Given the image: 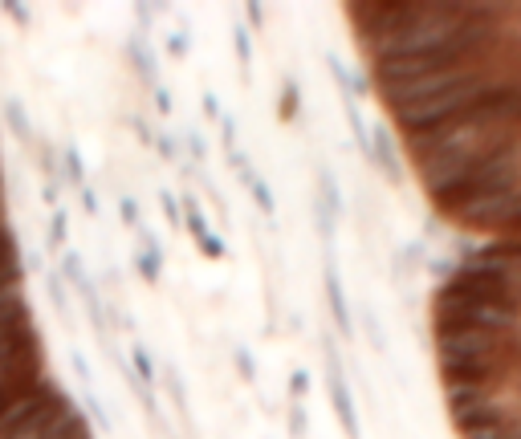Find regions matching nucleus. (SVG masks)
<instances>
[{"label": "nucleus", "instance_id": "obj_1", "mask_svg": "<svg viewBox=\"0 0 521 439\" xmlns=\"http://www.w3.org/2000/svg\"><path fill=\"white\" fill-rule=\"evenodd\" d=\"M509 354V338L485 329H436V358L444 386L452 383H497Z\"/></svg>", "mask_w": 521, "mask_h": 439}, {"label": "nucleus", "instance_id": "obj_2", "mask_svg": "<svg viewBox=\"0 0 521 439\" xmlns=\"http://www.w3.org/2000/svg\"><path fill=\"white\" fill-rule=\"evenodd\" d=\"M436 329H485V334H517L521 310L501 301H440L436 297Z\"/></svg>", "mask_w": 521, "mask_h": 439}, {"label": "nucleus", "instance_id": "obj_3", "mask_svg": "<svg viewBox=\"0 0 521 439\" xmlns=\"http://www.w3.org/2000/svg\"><path fill=\"white\" fill-rule=\"evenodd\" d=\"M41 439H90V427H86V419L73 411V407H66V411L49 423V431H45Z\"/></svg>", "mask_w": 521, "mask_h": 439}, {"label": "nucleus", "instance_id": "obj_4", "mask_svg": "<svg viewBox=\"0 0 521 439\" xmlns=\"http://www.w3.org/2000/svg\"><path fill=\"white\" fill-rule=\"evenodd\" d=\"M29 313H25V297L21 289H4L0 293V326H25Z\"/></svg>", "mask_w": 521, "mask_h": 439}, {"label": "nucleus", "instance_id": "obj_5", "mask_svg": "<svg viewBox=\"0 0 521 439\" xmlns=\"http://www.w3.org/2000/svg\"><path fill=\"white\" fill-rule=\"evenodd\" d=\"M330 391H334V411H339L342 427L351 431V435H358V419H354V407H351V395H346V386H342V379L334 374L330 379Z\"/></svg>", "mask_w": 521, "mask_h": 439}, {"label": "nucleus", "instance_id": "obj_6", "mask_svg": "<svg viewBox=\"0 0 521 439\" xmlns=\"http://www.w3.org/2000/svg\"><path fill=\"white\" fill-rule=\"evenodd\" d=\"M375 155H379V163L395 175V151H391V139H387V130H375Z\"/></svg>", "mask_w": 521, "mask_h": 439}, {"label": "nucleus", "instance_id": "obj_7", "mask_svg": "<svg viewBox=\"0 0 521 439\" xmlns=\"http://www.w3.org/2000/svg\"><path fill=\"white\" fill-rule=\"evenodd\" d=\"M330 301H334V317H339L342 322V329H351V317H346V301H342V289H339V281H334V277H330Z\"/></svg>", "mask_w": 521, "mask_h": 439}, {"label": "nucleus", "instance_id": "obj_8", "mask_svg": "<svg viewBox=\"0 0 521 439\" xmlns=\"http://www.w3.org/2000/svg\"><path fill=\"white\" fill-rule=\"evenodd\" d=\"M4 260H16V240H13V232L0 224V265Z\"/></svg>", "mask_w": 521, "mask_h": 439}, {"label": "nucleus", "instance_id": "obj_9", "mask_svg": "<svg viewBox=\"0 0 521 439\" xmlns=\"http://www.w3.org/2000/svg\"><path fill=\"white\" fill-rule=\"evenodd\" d=\"M135 366H139V379H151V362H147L143 350H135Z\"/></svg>", "mask_w": 521, "mask_h": 439}, {"label": "nucleus", "instance_id": "obj_10", "mask_svg": "<svg viewBox=\"0 0 521 439\" xmlns=\"http://www.w3.org/2000/svg\"><path fill=\"white\" fill-rule=\"evenodd\" d=\"M61 236H66V216L57 212L53 216V244H61Z\"/></svg>", "mask_w": 521, "mask_h": 439}, {"label": "nucleus", "instance_id": "obj_11", "mask_svg": "<svg viewBox=\"0 0 521 439\" xmlns=\"http://www.w3.org/2000/svg\"><path fill=\"white\" fill-rule=\"evenodd\" d=\"M123 220H127V224H135V220H139V212H135V203H123Z\"/></svg>", "mask_w": 521, "mask_h": 439}, {"label": "nucleus", "instance_id": "obj_12", "mask_svg": "<svg viewBox=\"0 0 521 439\" xmlns=\"http://www.w3.org/2000/svg\"><path fill=\"white\" fill-rule=\"evenodd\" d=\"M0 224H4V196H0Z\"/></svg>", "mask_w": 521, "mask_h": 439}]
</instances>
